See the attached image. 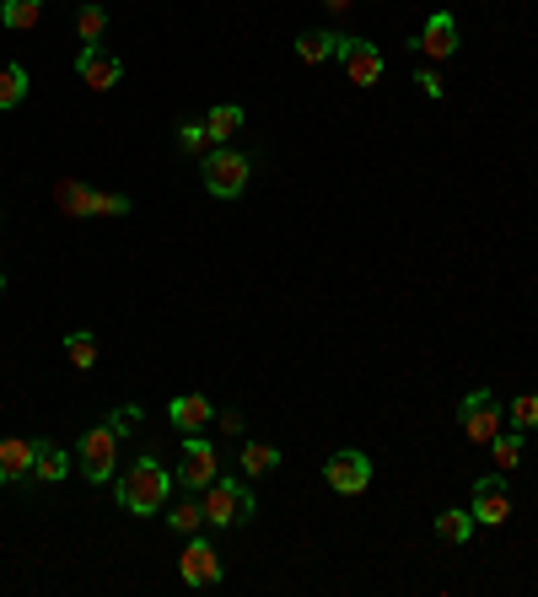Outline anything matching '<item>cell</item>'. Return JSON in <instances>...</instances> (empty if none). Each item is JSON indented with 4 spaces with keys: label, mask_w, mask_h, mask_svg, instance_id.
<instances>
[{
    "label": "cell",
    "mask_w": 538,
    "mask_h": 597,
    "mask_svg": "<svg viewBox=\"0 0 538 597\" xmlns=\"http://www.w3.org/2000/svg\"><path fill=\"white\" fill-rule=\"evenodd\" d=\"M473 528H479L473 512H442V517H436V538H442V543H469Z\"/></svg>",
    "instance_id": "cell-20"
},
{
    "label": "cell",
    "mask_w": 538,
    "mask_h": 597,
    "mask_svg": "<svg viewBox=\"0 0 538 597\" xmlns=\"http://www.w3.org/2000/svg\"><path fill=\"white\" fill-rule=\"evenodd\" d=\"M215 447L204 442V436H189L184 442V464H178V479H184V490H204V484H215Z\"/></svg>",
    "instance_id": "cell-11"
},
{
    "label": "cell",
    "mask_w": 538,
    "mask_h": 597,
    "mask_svg": "<svg viewBox=\"0 0 538 597\" xmlns=\"http://www.w3.org/2000/svg\"><path fill=\"white\" fill-rule=\"evenodd\" d=\"M55 199H60V210L66 215H130V199L125 195H97V189H86V184H75V178H66V184H55Z\"/></svg>",
    "instance_id": "cell-5"
},
{
    "label": "cell",
    "mask_w": 538,
    "mask_h": 597,
    "mask_svg": "<svg viewBox=\"0 0 538 597\" xmlns=\"http://www.w3.org/2000/svg\"><path fill=\"white\" fill-rule=\"evenodd\" d=\"M167 490H173V473L156 464V458H134V464L119 473V484H114L119 506H125V512H134V517H151V512H162V506H167Z\"/></svg>",
    "instance_id": "cell-1"
},
{
    "label": "cell",
    "mask_w": 538,
    "mask_h": 597,
    "mask_svg": "<svg viewBox=\"0 0 538 597\" xmlns=\"http://www.w3.org/2000/svg\"><path fill=\"white\" fill-rule=\"evenodd\" d=\"M178 571H184V582L189 587H215L221 576H226V565H221V554L204 543V538H189V549H184V560H178Z\"/></svg>",
    "instance_id": "cell-10"
},
{
    "label": "cell",
    "mask_w": 538,
    "mask_h": 597,
    "mask_svg": "<svg viewBox=\"0 0 538 597\" xmlns=\"http://www.w3.org/2000/svg\"><path fill=\"white\" fill-rule=\"evenodd\" d=\"M66 355H70V366H75V372H92V366H97V333L75 329L66 339Z\"/></svg>",
    "instance_id": "cell-22"
},
{
    "label": "cell",
    "mask_w": 538,
    "mask_h": 597,
    "mask_svg": "<svg viewBox=\"0 0 538 597\" xmlns=\"http://www.w3.org/2000/svg\"><path fill=\"white\" fill-rule=\"evenodd\" d=\"M75 70H81V81H86L92 92H108V86H119V75H125V66H119L114 55H103L97 44H86V49L75 55Z\"/></svg>",
    "instance_id": "cell-13"
},
{
    "label": "cell",
    "mask_w": 538,
    "mask_h": 597,
    "mask_svg": "<svg viewBox=\"0 0 538 597\" xmlns=\"http://www.w3.org/2000/svg\"><path fill=\"white\" fill-rule=\"evenodd\" d=\"M204 130H210V140H215V145H226L232 134L243 130V108H232V103H215V108L204 114Z\"/></svg>",
    "instance_id": "cell-19"
},
{
    "label": "cell",
    "mask_w": 538,
    "mask_h": 597,
    "mask_svg": "<svg viewBox=\"0 0 538 597\" xmlns=\"http://www.w3.org/2000/svg\"><path fill=\"white\" fill-rule=\"evenodd\" d=\"M324 479H329V490H339V495H361L372 484V458L355 453V447H344V453H335L324 464Z\"/></svg>",
    "instance_id": "cell-6"
},
{
    "label": "cell",
    "mask_w": 538,
    "mask_h": 597,
    "mask_svg": "<svg viewBox=\"0 0 538 597\" xmlns=\"http://www.w3.org/2000/svg\"><path fill=\"white\" fill-rule=\"evenodd\" d=\"M108 425H114L119 436H130L134 425H140V409H134V403H125V409H114V420H108Z\"/></svg>",
    "instance_id": "cell-29"
},
{
    "label": "cell",
    "mask_w": 538,
    "mask_h": 597,
    "mask_svg": "<svg viewBox=\"0 0 538 597\" xmlns=\"http://www.w3.org/2000/svg\"><path fill=\"white\" fill-rule=\"evenodd\" d=\"M0 22L11 33H33L44 22V0H0Z\"/></svg>",
    "instance_id": "cell-17"
},
{
    "label": "cell",
    "mask_w": 538,
    "mask_h": 597,
    "mask_svg": "<svg viewBox=\"0 0 538 597\" xmlns=\"http://www.w3.org/2000/svg\"><path fill=\"white\" fill-rule=\"evenodd\" d=\"M248 517H254V490H248V484H237V479L204 484V523L237 528V523H248Z\"/></svg>",
    "instance_id": "cell-3"
},
{
    "label": "cell",
    "mask_w": 538,
    "mask_h": 597,
    "mask_svg": "<svg viewBox=\"0 0 538 597\" xmlns=\"http://www.w3.org/2000/svg\"><path fill=\"white\" fill-rule=\"evenodd\" d=\"M70 458L55 447V442H38V453H33V479H44V484H60L66 479Z\"/></svg>",
    "instance_id": "cell-18"
},
{
    "label": "cell",
    "mask_w": 538,
    "mask_h": 597,
    "mask_svg": "<svg viewBox=\"0 0 538 597\" xmlns=\"http://www.w3.org/2000/svg\"><path fill=\"white\" fill-rule=\"evenodd\" d=\"M167 420L178 425V431H189V436H204V425L215 420V409H210V398L204 394H184L167 403Z\"/></svg>",
    "instance_id": "cell-14"
},
{
    "label": "cell",
    "mask_w": 538,
    "mask_h": 597,
    "mask_svg": "<svg viewBox=\"0 0 538 597\" xmlns=\"http://www.w3.org/2000/svg\"><path fill=\"white\" fill-rule=\"evenodd\" d=\"M490 453H495V468H501V473H512V468L523 464V431H501V436H490Z\"/></svg>",
    "instance_id": "cell-21"
},
{
    "label": "cell",
    "mask_w": 538,
    "mask_h": 597,
    "mask_svg": "<svg viewBox=\"0 0 538 597\" xmlns=\"http://www.w3.org/2000/svg\"><path fill=\"white\" fill-rule=\"evenodd\" d=\"M103 27H108V16H103V5H97V0H86V5L75 11V33H81L86 44H97V38H103Z\"/></svg>",
    "instance_id": "cell-25"
},
{
    "label": "cell",
    "mask_w": 538,
    "mask_h": 597,
    "mask_svg": "<svg viewBox=\"0 0 538 597\" xmlns=\"http://www.w3.org/2000/svg\"><path fill=\"white\" fill-rule=\"evenodd\" d=\"M473 523H484V528H501L506 517H512V490H506V479L495 473V479H479L473 484Z\"/></svg>",
    "instance_id": "cell-8"
},
{
    "label": "cell",
    "mask_w": 538,
    "mask_h": 597,
    "mask_svg": "<svg viewBox=\"0 0 538 597\" xmlns=\"http://www.w3.org/2000/svg\"><path fill=\"white\" fill-rule=\"evenodd\" d=\"M27 97V70L22 66H0V108H16Z\"/></svg>",
    "instance_id": "cell-24"
},
{
    "label": "cell",
    "mask_w": 538,
    "mask_h": 597,
    "mask_svg": "<svg viewBox=\"0 0 538 597\" xmlns=\"http://www.w3.org/2000/svg\"><path fill=\"white\" fill-rule=\"evenodd\" d=\"M538 425V394H523L512 403V431H534Z\"/></svg>",
    "instance_id": "cell-27"
},
{
    "label": "cell",
    "mask_w": 538,
    "mask_h": 597,
    "mask_svg": "<svg viewBox=\"0 0 538 597\" xmlns=\"http://www.w3.org/2000/svg\"><path fill=\"white\" fill-rule=\"evenodd\" d=\"M75 458H81V473H86L92 484L119 479V431H114V425H92V431L75 442Z\"/></svg>",
    "instance_id": "cell-4"
},
{
    "label": "cell",
    "mask_w": 538,
    "mask_h": 597,
    "mask_svg": "<svg viewBox=\"0 0 538 597\" xmlns=\"http://www.w3.org/2000/svg\"><path fill=\"white\" fill-rule=\"evenodd\" d=\"M458 420H464V436L469 442H490V436H501V403L490 394H469L464 403H458Z\"/></svg>",
    "instance_id": "cell-7"
},
{
    "label": "cell",
    "mask_w": 538,
    "mask_h": 597,
    "mask_svg": "<svg viewBox=\"0 0 538 597\" xmlns=\"http://www.w3.org/2000/svg\"><path fill=\"white\" fill-rule=\"evenodd\" d=\"M0 285H5V274H0Z\"/></svg>",
    "instance_id": "cell-32"
},
{
    "label": "cell",
    "mask_w": 538,
    "mask_h": 597,
    "mask_svg": "<svg viewBox=\"0 0 538 597\" xmlns=\"http://www.w3.org/2000/svg\"><path fill=\"white\" fill-rule=\"evenodd\" d=\"M339 44H344V33H302L296 38V55L307 66H324V60H339Z\"/></svg>",
    "instance_id": "cell-16"
},
{
    "label": "cell",
    "mask_w": 538,
    "mask_h": 597,
    "mask_svg": "<svg viewBox=\"0 0 538 597\" xmlns=\"http://www.w3.org/2000/svg\"><path fill=\"white\" fill-rule=\"evenodd\" d=\"M200 173H204V189H210L215 199H237L243 189H248V173H254V162H248L243 151H226V145H215V151H204Z\"/></svg>",
    "instance_id": "cell-2"
},
{
    "label": "cell",
    "mask_w": 538,
    "mask_h": 597,
    "mask_svg": "<svg viewBox=\"0 0 538 597\" xmlns=\"http://www.w3.org/2000/svg\"><path fill=\"white\" fill-rule=\"evenodd\" d=\"M167 523L178 532H200V523H204V501H178L173 512H167Z\"/></svg>",
    "instance_id": "cell-26"
},
{
    "label": "cell",
    "mask_w": 538,
    "mask_h": 597,
    "mask_svg": "<svg viewBox=\"0 0 538 597\" xmlns=\"http://www.w3.org/2000/svg\"><path fill=\"white\" fill-rule=\"evenodd\" d=\"M420 92H425V97H442V75H436V70H420Z\"/></svg>",
    "instance_id": "cell-30"
},
{
    "label": "cell",
    "mask_w": 538,
    "mask_h": 597,
    "mask_svg": "<svg viewBox=\"0 0 538 597\" xmlns=\"http://www.w3.org/2000/svg\"><path fill=\"white\" fill-rule=\"evenodd\" d=\"M339 66H344V75H350L355 86H377L383 55H377V44H366V38H344V44H339Z\"/></svg>",
    "instance_id": "cell-9"
},
{
    "label": "cell",
    "mask_w": 538,
    "mask_h": 597,
    "mask_svg": "<svg viewBox=\"0 0 538 597\" xmlns=\"http://www.w3.org/2000/svg\"><path fill=\"white\" fill-rule=\"evenodd\" d=\"M425 60H453L458 55V22L447 16V11H436V16H425V27H420V44H414Z\"/></svg>",
    "instance_id": "cell-12"
},
{
    "label": "cell",
    "mask_w": 538,
    "mask_h": 597,
    "mask_svg": "<svg viewBox=\"0 0 538 597\" xmlns=\"http://www.w3.org/2000/svg\"><path fill=\"white\" fill-rule=\"evenodd\" d=\"M329 5H335V11H344V5H350V0H329Z\"/></svg>",
    "instance_id": "cell-31"
},
{
    "label": "cell",
    "mask_w": 538,
    "mask_h": 597,
    "mask_svg": "<svg viewBox=\"0 0 538 597\" xmlns=\"http://www.w3.org/2000/svg\"><path fill=\"white\" fill-rule=\"evenodd\" d=\"M274 468H280V453H274V447H265V442H248V447H243V473H248V479H265Z\"/></svg>",
    "instance_id": "cell-23"
},
{
    "label": "cell",
    "mask_w": 538,
    "mask_h": 597,
    "mask_svg": "<svg viewBox=\"0 0 538 597\" xmlns=\"http://www.w3.org/2000/svg\"><path fill=\"white\" fill-rule=\"evenodd\" d=\"M178 145H184V151H204V145H210L204 119H184V125H178Z\"/></svg>",
    "instance_id": "cell-28"
},
{
    "label": "cell",
    "mask_w": 538,
    "mask_h": 597,
    "mask_svg": "<svg viewBox=\"0 0 538 597\" xmlns=\"http://www.w3.org/2000/svg\"><path fill=\"white\" fill-rule=\"evenodd\" d=\"M33 453H38V442H27V436H11V442H0V484L33 479Z\"/></svg>",
    "instance_id": "cell-15"
}]
</instances>
